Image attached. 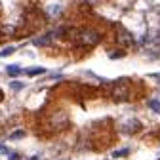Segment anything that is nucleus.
<instances>
[{
  "instance_id": "obj_3",
  "label": "nucleus",
  "mask_w": 160,
  "mask_h": 160,
  "mask_svg": "<svg viewBox=\"0 0 160 160\" xmlns=\"http://www.w3.org/2000/svg\"><path fill=\"white\" fill-rule=\"evenodd\" d=\"M25 72H27L29 76H36V74H44L46 69H44V67H32V69H27Z\"/></svg>"
},
{
  "instance_id": "obj_2",
  "label": "nucleus",
  "mask_w": 160,
  "mask_h": 160,
  "mask_svg": "<svg viewBox=\"0 0 160 160\" xmlns=\"http://www.w3.org/2000/svg\"><path fill=\"white\" fill-rule=\"evenodd\" d=\"M118 42L122 44V46L132 44V34H130L128 31H120V32H118Z\"/></svg>"
},
{
  "instance_id": "obj_5",
  "label": "nucleus",
  "mask_w": 160,
  "mask_h": 160,
  "mask_svg": "<svg viewBox=\"0 0 160 160\" xmlns=\"http://www.w3.org/2000/svg\"><path fill=\"white\" fill-rule=\"evenodd\" d=\"M10 88H12L13 92H19V90L25 88V84H23V82H17V80H12V82H10Z\"/></svg>"
},
{
  "instance_id": "obj_7",
  "label": "nucleus",
  "mask_w": 160,
  "mask_h": 160,
  "mask_svg": "<svg viewBox=\"0 0 160 160\" xmlns=\"http://www.w3.org/2000/svg\"><path fill=\"white\" fill-rule=\"evenodd\" d=\"M25 137V130H15L13 133H10V139H21Z\"/></svg>"
},
{
  "instance_id": "obj_1",
  "label": "nucleus",
  "mask_w": 160,
  "mask_h": 160,
  "mask_svg": "<svg viewBox=\"0 0 160 160\" xmlns=\"http://www.w3.org/2000/svg\"><path fill=\"white\" fill-rule=\"evenodd\" d=\"M80 44H86V46H95L99 42V34L92 29H86V31H80V38H78Z\"/></svg>"
},
{
  "instance_id": "obj_11",
  "label": "nucleus",
  "mask_w": 160,
  "mask_h": 160,
  "mask_svg": "<svg viewBox=\"0 0 160 160\" xmlns=\"http://www.w3.org/2000/svg\"><path fill=\"white\" fill-rule=\"evenodd\" d=\"M2 99H4V95H2V90H0V101H2Z\"/></svg>"
},
{
  "instance_id": "obj_8",
  "label": "nucleus",
  "mask_w": 160,
  "mask_h": 160,
  "mask_svg": "<svg viewBox=\"0 0 160 160\" xmlns=\"http://www.w3.org/2000/svg\"><path fill=\"white\" fill-rule=\"evenodd\" d=\"M15 52V46H8V48H4L2 52H0V55H2V57H8V55H12Z\"/></svg>"
},
{
  "instance_id": "obj_4",
  "label": "nucleus",
  "mask_w": 160,
  "mask_h": 160,
  "mask_svg": "<svg viewBox=\"0 0 160 160\" xmlns=\"http://www.w3.org/2000/svg\"><path fill=\"white\" fill-rule=\"evenodd\" d=\"M149 107L154 112H160V99H149Z\"/></svg>"
},
{
  "instance_id": "obj_6",
  "label": "nucleus",
  "mask_w": 160,
  "mask_h": 160,
  "mask_svg": "<svg viewBox=\"0 0 160 160\" xmlns=\"http://www.w3.org/2000/svg\"><path fill=\"white\" fill-rule=\"evenodd\" d=\"M6 71H8V74H12V76H17L19 72H21V67H17V65H10Z\"/></svg>"
},
{
  "instance_id": "obj_9",
  "label": "nucleus",
  "mask_w": 160,
  "mask_h": 160,
  "mask_svg": "<svg viewBox=\"0 0 160 160\" xmlns=\"http://www.w3.org/2000/svg\"><path fill=\"white\" fill-rule=\"evenodd\" d=\"M126 152H128V149H120V151H114L112 156L114 158H120V156H126Z\"/></svg>"
},
{
  "instance_id": "obj_10",
  "label": "nucleus",
  "mask_w": 160,
  "mask_h": 160,
  "mask_svg": "<svg viewBox=\"0 0 160 160\" xmlns=\"http://www.w3.org/2000/svg\"><path fill=\"white\" fill-rule=\"evenodd\" d=\"M10 160H19V156H17V154H12V156H10Z\"/></svg>"
},
{
  "instance_id": "obj_12",
  "label": "nucleus",
  "mask_w": 160,
  "mask_h": 160,
  "mask_svg": "<svg viewBox=\"0 0 160 160\" xmlns=\"http://www.w3.org/2000/svg\"><path fill=\"white\" fill-rule=\"evenodd\" d=\"M29 160H38V156H31V158H29Z\"/></svg>"
}]
</instances>
